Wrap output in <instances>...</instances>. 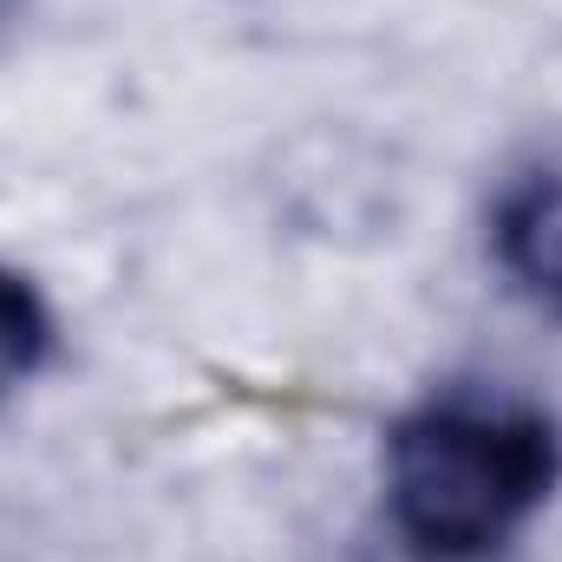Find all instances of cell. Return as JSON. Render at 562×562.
I'll return each mask as SVG.
<instances>
[{"label":"cell","instance_id":"1","mask_svg":"<svg viewBox=\"0 0 562 562\" xmlns=\"http://www.w3.org/2000/svg\"><path fill=\"white\" fill-rule=\"evenodd\" d=\"M562 484V431L504 393H438L386 431V510L431 562L504 550Z\"/></svg>","mask_w":562,"mask_h":562},{"label":"cell","instance_id":"2","mask_svg":"<svg viewBox=\"0 0 562 562\" xmlns=\"http://www.w3.org/2000/svg\"><path fill=\"white\" fill-rule=\"evenodd\" d=\"M491 256L524 301L562 321V170H537L497 196Z\"/></svg>","mask_w":562,"mask_h":562},{"label":"cell","instance_id":"3","mask_svg":"<svg viewBox=\"0 0 562 562\" xmlns=\"http://www.w3.org/2000/svg\"><path fill=\"white\" fill-rule=\"evenodd\" d=\"M53 347V314L33 294V281L0 269V393H13L20 380H33L46 367Z\"/></svg>","mask_w":562,"mask_h":562},{"label":"cell","instance_id":"4","mask_svg":"<svg viewBox=\"0 0 562 562\" xmlns=\"http://www.w3.org/2000/svg\"><path fill=\"white\" fill-rule=\"evenodd\" d=\"M13 13H20V0H0V26H13Z\"/></svg>","mask_w":562,"mask_h":562}]
</instances>
